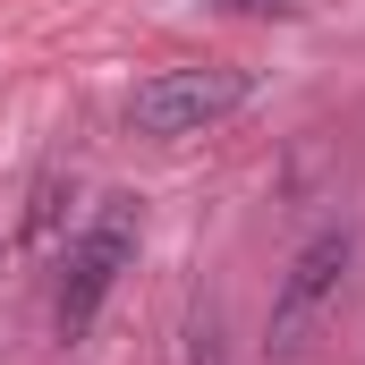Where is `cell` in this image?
I'll return each instance as SVG.
<instances>
[{
	"label": "cell",
	"mask_w": 365,
	"mask_h": 365,
	"mask_svg": "<svg viewBox=\"0 0 365 365\" xmlns=\"http://www.w3.org/2000/svg\"><path fill=\"white\" fill-rule=\"evenodd\" d=\"M128 255H136V204L128 195H110L102 212H93L86 230L68 238V255H60V289H51V331L77 349L93 331V314H102V297H110V280L128 272Z\"/></svg>",
	"instance_id": "obj_1"
},
{
	"label": "cell",
	"mask_w": 365,
	"mask_h": 365,
	"mask_svg": "<svg viewBox=\"0 0 365 365\" xmlns=\"http://www.w3.org/2000/svg\"><path fill=\"white\" fill-rule=\"evenodd\" d=\"M247 102H255V77H247V68H162V77L136 86L128 128L153 136V145H187V136L221 128V119L247 110Z\"/></svg>",
	"instance_id": "obj_2"
},
{
	"label": "cell",
	"mask_w": 365,
	"mask_h": 365,
	"mask_svg": "<svg viewBox=\"0 0 365 365\" xmlns=\"http://www.w3.org/2000/svg\"><path fill=\"white\" fill-rule=\"evenodd\" d=\"M349 264H357V230H349V221L314 230V238L289 255V272H280V289H272V323H264V349H272V357H297V349L314 340V323L340 306Z\"/></svg>",
	"instance_id": "obj_3"
},
{
	"label": "cell",
	"mask_w": 365,
	"mask_h": 365,
	"mask_svg": "<svg viewBox=\"0 0 365 365\" xmlns=\"http://www.w3.org/2000/svg\"><path fill=\"white\" fill-rule=\"evenodd\" d=\"M60 212H68V170H43V179L26 187V221H17V238L43 247V238L60 230Z\"/></svg>",
	"instance_id": "obj_4"
},
{
	"label": "cell",
	"mask_w": 365,
	"mask_h": 365,
	"mask_svg": "<svg viewBox=\"0 0 365 365\" xmlns=\"http://www.w3.org/2000/svg\"><path fill=\"white\" fill-rule=\"evenodd\" d=\"M187 365H230V349H221V306L212 297L187 314Z\"/></svg>",
	"instance_id": "obj_5"
},
{
	"label": "cell",
	"mask_w": 365,
	"mask_h": 365,
	"mask_svg": "<svg viewBox=\"0 0 365 365\" xmlns=\"http://www.w3.org/2000/svg\"><path fill=\"white\" fill-rule=\"evenodd\" d=\"M221 9H230V17H297L306 0H221Z\"/></svg>",
	"instance_id": "obj_6"
}]
</instances>
